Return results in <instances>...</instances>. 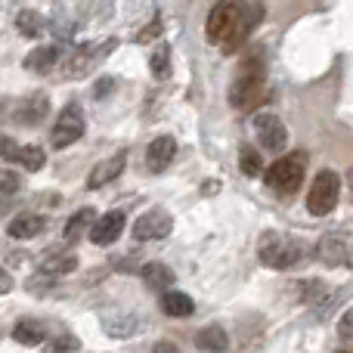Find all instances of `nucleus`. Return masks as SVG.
Instances as JSON below:
<instances>
[{
    "mask_svg": "<svg viewBox=\"0 0 353 353\" xmlns=\"http://www.w3.org/2000/svg\"><path fill=\"white\" fill-rule=\"evenodd\" d=\"M251 25H254V16H251L245 0H217L208 12L205 34L211 43H220L226 53H236L245 34L251 31Z\"/></svg>",
    "mask_w": 353,
    "mask_h": 353,
    "instance_id": "obj_1",
    "label": "nucleus"
},
{
    "mask_svg": "<svg viewBox=\"0 0 353 353\" xmlns=\"http://www.w3.org/2000/svg\"><path fill=\"white\" fill-rule=\"evenodd\" d=\"M263 93H267V84H263V68L257 59L245 62L242 68H239L236 81H232L230 87V103L232 109H251V105H257L263 99Z\"/></svg>",
    "mask_w": 353,
    "mask_h": 353,
    "instance_id": "obj_2",
    "label": "nucleus"
},
{
    "mask_svg": "<svg viewBox=\"0 0 353 353\" xmlns=\"http://www.w3.org/2000/svg\"><path fill=\"white\" fill-rule=\"evenodd\" d=\"M304 171H307L304 152H292V155H282L279 161H273V165L267 168V174H263V180L279 195H288L304 183Z\"/></svg>",
    "mask_w": 353,
    "mask_h": 353,
    "instance_id": "obj_3",
    "label": "nucleus"
},
{
    "mask_svg": "<svg viewBox=\"0 0 353 353\" xmlns=\"http://www.w3.org/2000/svg\"><path fill=\"white\" fill-rule=\"evenodd\" d=\"M261 261L273 270H285V267H294V263L304 257V248H301L298 239H288V236H279V232H263L261 239Z\"/></svg>",
    "mask_w": 353,
    "mask_h": 353,
    "instance_id": "obj_4",
    "label": "nucleus"
},
{
    "mask_svg": "<svg viewBox=\"0 0 353 353\" xmlns=\"http://www.w3.org/2000/svg\"><path fill=\"white\" fill-rule=\"evenodd\" d=\"M338 199H341V176L335 171H319L316 180L310 183V192H307V211L313 217H325L335 211Z\"/></svg>",
    "mask_w": 353,
    "mask_h": 353,
    "instance_id": "obj_5",
    "label": "nucleus"
},
{
    "mask_svg": "<svg viewBox=\"0 0 353 353\" xmlns=\"http://www.w3.org/2000/svg\"><path fill=\"white\" fill-rule=\"evenodd\" d=\"M81 137H84V112H81V105H65V109L59 112V118H56V128H53V146L56 149H65L72 146V143H78Z\"/></svg>",
    "mask_w": 353,
    "mask_h": 353,
    "instance_id": "obj_6",
    "label": "nucleus"
},
{
    "mask_svg": "<svg viewBox=\"0 0 353 353\" xmlns=\"http://www.w3.org/2000/svg\"><path fill=\"white\" fill-rule=\"evenodd\" d=\"M174 230V220L168 211L152 208V211L140 214V220L134 223V239L140 242H155V239H168V232Z\"/></svg>",
    "mask_w": 353,
    "mask_h": 353,
    "instance_id": "obj_7",
    "label": "nucleus"
},
{
    "mask_svg": "<svg viewBox=\"0 0 353 353\" xmlns=\"http://www.w3.org/2000/svg\"><path fill=\"white\" fill-rule=\"evenodd\" d=\"M254 134L270 152H282L285 143H288L285 124H282L279 115H273V112H257L254 115Z\"/></svg>",
    "mask_w": 353,
    "mask_h": 353,
    "instance_id": "obj_8",
    "label": "nucleus"
},
{
    "mask_svg": "<svg viewBox=\"0 0 353 353\" xmlns=\"http://www.w3.org/2000/svg\"><path fill=\"white\" fill-rule=\"evenodd\" d=\"M121 232H124V214L121 211H109V214H103L99 220H93L90 242L93 245H112Z\"/></svg>",
    "mask_w": 353,
    "mask_h": 353,
    "instance_id": "obj_9",
    "label": "nucleus"
},
{
    "mask_svg": "<svg viewBox=\"0 0 353 353\" xmlns=\"http://www.w3.org/2000/svg\"><path fill=\"white\" fill-rule=\"evenodd\" d=\"M124 165H128V152H118V155H112V159L99 161V165L90 171V176H87V186H90V189H103L105 183H112V180H118V176H121Z\"/></svg>",
    "mask_w": 353,
    "mask_h": 353,
    "instance_id": "obj_10",
    "label": "nucleus"
},
{
    "mask_svg": "<svg viewBox=\"0 0 353 353\" xmlns=\"http://www.w3.org/2000/svg\"><path fill=\"white\" fill-rule=\"evenodd\" d=\"M174 159H176V140H174V137H155V140L149 143L146 161H149V168H152L155 174L165 171Z\"/></svg>",
    "mask_w": 353,
    "mask_h": 353,
    "instance_id": "obj_11",
    "label": "nucleus"
},
{
    "mask_svg": "<svg viewBox=\"0 0 353 353\" xmlns=\"http://www.w3.org/2000/svg\"><path fill=\"white\" fill-rule=\"evenodd\" d=\"M47 112H50V99L43 97V93H34V97H28L25 103H19L16 124H22V128H34V124H41L43 118H47Z\"/></svg>",
    "mask_w": 353,
    "mask_h": 353,
    "instance_id": "obj_12",
    "label": "nucleus"
},
{
    "mask_svg": "<svg viewBox=\"0 0 353 353\" xmlns=\"http://www.w3.org/2000/svg\"><path fill=\"white\" fill-rule=\"evenodd\" d=\"M319 254L329 263H341V261H353V242L350 236H341V232H329L319 245Z\"/></svg>",
    "mask_w": 353,
    "mask_h": 353,
    "instance_id": "obj_13",
    "label": "nucleus"
},
{
    "mask_svg": "<svg viewBox=\"0 0 353 353\" xmlns=\"http://www.w3.org/2000/svg\"><path fill=\"white\" fill-rule=\"evenodd\" d=\"M43 230H47V220L37 217V214H19V217H12L10 226H6V232H10L12 239H34V236H41Z\"/></svg>",
    "mask_w": 353,
    "mask_h": 353,
    "instance_id": "obj_14",
    "label": "nucleus"
},
{
    "mask_svg": "<svg viewBox=\"0 0 353 353\" xmlns=\"http://www.w3.org/2000/svg\"><path fill=\"white\" fill-rule=\"evenodd\" d=\"M103 329L109 332L112 338H130L137 329H140V319L130 316V313H105Z\"/></svg>",
    "mask_w": 353,
    "mask_h": 353,
    "instance_id": "obj_15",
    "label": "nucleus"
},
{
    "mask_svg": "<svg viewBox=\"0 0 353 353\" xmlns=\"http://www.w3.org/2000/svg\"><path fill=\"white\" fill-rule=\"evenodd\" d=\"M56 56H59V50L56 47H37V50H31V53L25 56V68L34 72V74H47L50 68L56 65Z\"/></svg>",
    "mask_w": 353,
    "mask_h": 353,
    "instance_id": "obj_16",
    "label": "nucleus"
},
{
    "mask_svg": "<svg viewBox=\"0 0 353 353\" xmlns=\"http://www.w3.org/2000/svg\"><path fill=\"white\" fill-rule=\"evenodd\" d=\"M161 307H165V313L168 316H174V319L192 316V310H195L192 298H186L183 292H165L161 294Z\"/></svg>",
    "mask_w": 353,
    "mask_h": 353,
    "instance_id": "obj_17",
    "label": "nucleus"
},
{
    "mask_svg": "<svg viewBox=\"0 0 353 353\" xmlns=\"http://www.w3.org/2000/svg\"><path fill=\"white\" fill-rule=\"evenodd\" d=\"M143 282H146L149 288H168L174 285V270L168 267V263H146V267L140 270Z\"/></svg>",
    "mask_w": 353,
    "mask_h": 353,
    "instance_id": "obj_18",
    "label": "nucleus"
},
{
    "mask_svg": "<svg viewBox=\"0 0 353 353\" xmlns=\"http://www.w3.org/2000/svg\"><path fill=\"white\" fill-rule=\"evenodd\" d=\"M195 344H199L201 350H208V353H223L226 347H230L226 332L220 329V325H208V329H201L199 338H195Z\"/></svg>",
    "mask_w": 353,
    "mask_h": 353,
    "instance_id": "obj_19",
    "label": "nucleus"
},
{
    "mask_svg": "<svg viewBox=\"0 0 353 353\" xmlns=\"http://www.w3.org/2000/svg\"><path fill=\"white\" fill-rule=\"evenodd\" d=\"M90 226H93V208H81V211L72 214V220L65 223V242L68 245L78 242L84 232H90Z\"/></svg>",
    "mask_w": 353,
    "mask_h": 353,
    "instance_id": "obj_20",
    "label": "nucleus"
},
{
    "mask_svg": "<svg viewBox=\"0 0 353 353\" xmlns=\"http://www.w3.org/2000/svg\"><path fill=\"white\" fill-rule=\"evenodd\" d=\"M16 165H22L25 171H41L43 165H47V155H43L41 146H22V149H12L10 155Z\"/></svg>",
    "mask_w": 353,
    "mask_h": 353,
    "instance_id": "obj_21",
    "label": "nucleus"
},
{
    "mask_svg": "<svg viewBox=\"0 0 353 353\" xmlns=\"http://www.w3.org/2000/svg\"><path fill=\"white\" fill-rule=\"evenodd\" d=\"M12 338H16L19 344H25V347H34V344L47 341V332H43L41 323H31V319H25V323H19L16 329H12Z\"/></svg>",
    "mask_w": 353,
    "mask_h": 353,
    "instance_id": "obj_22",
    "label": "nucleus"
},
{
    "mask_svg": "<svg viewBox=\"0 0 353 353\" xmlns=\"http://www.w3.org/2000/svg\"><path fill=\"white\" fill-rule=\"evenodd\" d=\"M16 25H19V31H22V34H25V37H37V34H41V28H43L41 16H37V12H31V10L19 12Z\"/></svg>",
    "mask_w": 353,
    "mask_h": 353,
    "instance_id": "obj_23",
    "label": "nucleus"
},
{
    "mask_svg": "<svg viewBox=\"0 0 353 353\" xmlns=\"http://www.w3.org/2000/svg\"><path fill=\"white\" fill-rule=\"evenodd\" d=\"M81 347L78 338L72 335H62V338H50V341H43V353H74Z\"/></svg>",
    "mask_w": 353,
    "mask_h": 353,
    "instance_id": "obj_24",
    "label": "nucleus"
},
{
    "mask_svg": "<svg viewBox=\"0 0 353 353\" xmlns=\"http://www.w3.org/2000/svg\"><path fill=\"white\" fill-rule=\"evenodd\" d=\"M22 189V180H19V174L12 171H0V201H10L12 195Z\"/></svg>",
    "mask_w": 353,
    "mask_h": 353,
    "instance_id": "obj_25",
    "label": "nucleus"
},
{
    "mask_svg": "<svg viewBox=\"0 0 353 353\" xmlns=\"http://www.w3.org/2000/svg\"><path fill=\"white\" fill-rule=\"evenodd\" d=\"M168 72H171V50H168V43H161L152 56V74L155 78H168Z\"/></svg>",
    "mask_w": 353,
    "mask_h": 353,
    "instance_id": "obj_26",
    "label": "nucleus"
},
{
    "mask_svg": "<svg viewBox=\"0 0 353 353\" xmlns=\"http://www.w3.org/2000/svg\"><path fill=\"white\" fill-rule=\"evenodd\" d=\"M78 267V257L74 254H62V257H53V261L43 263V273H72Z\"/></svg>",
    "mask_w": 353,
    "mask_h": 353,
    "instance_id": "obj_27",
    "label": "nucleus"
},
{
    "mask_svg": "<svg viewBox=\"0 0 353 353\" xmlns=\"http://www.w3.org/2000/svg\"><path fill=\"white\" fill-rule=\"evenodd\" d=\"M239 161H242V171L248 174V176H257V174H261V155H257L251 146H245V149H242Z\"/></svg>",
    "mask_w": 353,
    "mask_h": 353,
    "instance_id": "obj_28",
    "label": "nucleus"
},
{
    "mask_svg": "<svg viewBox=\"0 0 353 353\" xmlns=\"http://www.w3.org/2000/svg\"><path fill=\"white\" fill-rule=\"evenodd\" d=\"M338 332H341L344 341H353V310L347 313V316L341 319V325H338Z\"/></svg>",
    "mask_w": 353,
    "mask_h": 353,
    "instance_id": "obj_29",
    "label": "nucleus"
},
{
    "mask_svg": "<svg viewBox=\"0 0 353 353\" xmlns=\"http://www.w3.org/2000/svg\"><path fill=\"white\" fill-rule=\"evenodd\" d=\"M12 155V143L6 137H0V159H10Z\"/></svg>",
    "mask_w": 353,
    "mask_h": 353,
    "instance_id": "obj_30",
    "label": "nucleus"
},
{
    "mask_svg": "<svg viewBox=\"0 0 353 353\" xmlns=\"http://www.w3.org/2000/svg\"><path fill=\"white\" fill-rule=\"evenodd\" d=\"M6 288H10V276L0 270V292H6Z\"/></svg>",
    "mask_w": 353,
    "mask_h": 353,
    "instance_id": "obj_31",
    "label": "nucleus"
},
{
    "mask_svg": "<svg viewBox=\"0 0 353 353\" xmlns=\"http://www.w3.org/2000/svg\"><path fill=\"white\" fill-rule=\"evenodd\" d=\"M155 353H174V344H159V347H155Z\"/></svg>",
    "mask_w": 353,
    "mask_h": 353,
    "instance_id": "obj_32",
    "label": "nucleus"
},
{
    "mask_svg": "<svg viewBox=\"0 0 353 353\" xmlns=\"http://www.w3.org/2000/svg\"><path fill=\"white\" fill-rule=\"evenodd\" d=\"M350 189H353V174H350Z\"/></svg>",
    "mask_w": 353,
    "mask_h": 353,
    "instance_id": "obj_33",
    "label": "nucleus"
},
{
    "mask_svg": "<svg viewBox=\"0 0 353 353\" xmlns=\"http://www.w3.org/2000/svg\"><path fill=\"white\" fill-rule=\"evenodd\" d=\"M344 353H353V350H344Z\"/></svg>",
    "mask_w": 353,
    "mask_h": 353,
    "instance_id": "obj_34",
    "label": "nucleus"
}]
</instances>
